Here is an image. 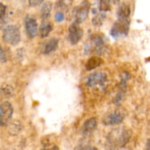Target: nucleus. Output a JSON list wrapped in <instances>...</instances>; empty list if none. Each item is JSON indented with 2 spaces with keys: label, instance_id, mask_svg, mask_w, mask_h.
I'll return each instance as SVG.
<instances>
[{
  "label": "nucleus",
  "instance_id": "obj_16",
  "mask_svg": "<svg viewBox=\"0 0 150 150\" xmlns=\"http://www.w3.org/2000/svg\"><path fill=\"white\" fill-rule=\"evenodd\" d=\"M100 10L101 11H108L111 8L110 0H100Z\"/></svg>",
  "mask_w": 150,
  "mask_h": 150
},
{
  "label": "nucleus",
  "instance_id": "obj_2",
  "mask_svg": "<svg viewBox=\"0 0 150 150\" xmlns=\"http://www.w3.org/2000/svg\"><path fill=\"white\" fill-rule=\"evenodd\" d=\"M2 39L6 43L16 45L21 41V33L18 28L15 25H9L4 29Z\"/></svg>",
  "mask_w": 150,
  "mask_h": 150
},
{
  "label": "nucleus",
  "instance_id": "obj_4",
  "mask_svg": "<svg viewBox=\"0 0 150 150\" xmlns=\"http://www.w3.org/2000/svg\"><path fill=\"white\" fill-rule=\"evenodd\" d=\"M13 114V108L9 102L0 104V126L5 127L11 121Z\"/></svg>",
  "mask_w": 150,
  "mask_h": 150
},
{
  "label": "nucleus",
  "instance_id": "obj_13",
  "mask_svg": "<svg viewBox=\"0 0 150 150\" xmlns=\"http://www.w3.org/2000/svg\"><path fill=\"white\" fill-rule=\"evenodd\" d=\"M59 41L56 38H52V39L49 40L45 44V47L43 49V53L45 54H49L53 53L57 50V47H58Z\"/></svg>",
  "mask_w": 150,
  "mask_h": 150
},
{
  "label": "nucleus",
  "instance_id": "obj_22",
  "mask_svg": "<svg viewBox=\"0 0 150 150\" xmlns=\"http://www.w3.org/2000/svg\"><path fill=\"white\" fill-rule=\"evenodd\" d=\"M64 14L61 12H58V13H56L55 15V20L57 21V22H61L64 20Z\"/></svg>",
  "mask_w": 150,
  "mask_h": 150
},
{
  "label": "nucleus",
  "instance_id": "obj_23",
  "mask_svg": "<svg viewBox=\"0 0 150 150\" xmlns=\"http://www.w3.org/2000/svg\"><path fill=\"white\" fill-rule=\"evenodd\" d=\"M84 150H98V149H96L95 147H88V148H86Z\"/></svg>",
  "mask_w": 150,
  "mask_h": 150
},
{
  "label": "nucleus",
  "instance_id": "obj_12",
  "mask_svg": "<svg viewBox=\"0 0 150 150\" xmlns=\"http://www.w3.org/2000/svg\"><path fill=\"white\" fill-rule=\"evenodd\" d=\"M118 18L120 20H129L130 15V7L128 4H122L118 10Z\"/></svg>",
  "mask_w": 150,
  "mask_h": 150
},
{
  "label": "nucleus",
  "instance_id": "obj_15",
  "mask_svg": "<svg viewBox=\"0 0 150 150\" xmlns=\"http://www.w3.org/2000/svg\"><path fill=\"white\" fill-rule=\"evenodd\" d=\"M51 9H52V3L50 1H46L44 3L41 8V18L44 20L48 18L51 15Z\"/></svg>",
  "mask_w": 150,
  "mask_h": 150
},
{
  "label": "nucleus",
  "instance_id": "obj_3",
  "mask_svg": "<svg viewBox=\"0 0 150 150\" xmlns=\"http://www.w3.org/2000/svg\"><path fill=\"white\" fill-rule=\"evenodd\" d=\"M129 26H130V20H120L119 19L113 25L110 34L114 38L126 36L128 33Z\"/></svg>",
  "mask_w": 150,
  "mask_h": 150
},
{
  "label": "nucleus",
  "instance_id": "obj_20",
  "mask_svg": "<svg viewBox=\"0 0 150 150\" xmlns=\"http://www.w3.org/2000/svg\"><path fill=\"white\" fill-rule=\"evenodd\" d=\"M44 0H29V4L31 7H37L43 2Z\"/></svg>",
  "mask_w": 150,
  "mask_h": 150
},
{
  "label": "nucleus",
  "instance_id": "obj_5",
  "mask_svg": "<svg viewBox=\"0 0 150 150\" xmlns=\"http://www.w3.org/2000/svg\"><path fill=\"white\" fill-rule=\"evenodd\" d=\"M125 114L122 111L117 110L113 112L108 113L103 119V123L105 125H119L123 121Z\"/></svg>",
  "mask_w": 150,
  "mask_h": 150
},
{
  "label": "nucleus",
  "instance_id": "obj_18",
  "mask_svg": "<svg viewBox=\"0 0 150 150\" xmlns=\"http://www.w3.org/2000/svg\"><path fill=\"white\" fill-rule=\"evenodd\" d=\"M41 150H59V147L56 145H51L49 143L44 144V146Z\"/></svg>",
  "mask_w": 150,
  "mask_h": 150
},
{
  "label": "nucleus",
  "instance_id": "obj_21",
  "mask_svg": "<svg viewBox=\"0 0 150 150\" xmlns=\"http://www.w3.org/2000/svg\"><path fill=\"white\" fill-rule=\"evenodd\" d=\"M6 13V6L2 3H0V20L3 18L5 16Z\"/></svg>",
  "mask_w": 150,
  "mask_h": 150
},
{
  "label": "nucleus",
  "instance_id": "obj_17",
  "mask_svg": "<svg viewBox=\"0 0 150 150\" xmlns=\"http://www.w3.org/2000/svg\"><path fill=\"white\" fill-rule=\"evenodd\" d=\"M104 18H105V16H104L103 13L102 14L98 15V16L97 15V16L93 18L92 22H93V23L95 25V26H100V25L102 24Z\"/></svg>",
  "mask_w": 150,
  "mask_h": 150
},
{
  "label": "nucleus",
  "instance_id": "obj_6",
  "mask_svg": "<svg viewBox=\"0 0 150 150\" xmlns=\"http://www.w3.org/2000/svg\"><path fill=\"white\" fill-rule=\"evenodd\" d=\"M89 3L87 1H83L76 9V15H75V21L76 23L79 24L84 21L88 17L89 11Z\"/></svg>",
  "mask_w": 150,
  "mask_h": 150
},
{
  "label": "nucleus",
  "instance_id": "obj_10",
  "mask_svg": "<svg viewBox=\"0 0 150 150\" xmlns=\"http://www.w3.org/2000/svg\"><path fill=\"white\" fill-rule=\"evenodd\" d=\"M97 125H98V122L95 118H91L86 120L83 126V133L86 136L90 135L96 129Z\"/></svg>",
  "mask_w": 150,
  "mask_h": 150
},
{
  "label": "nucleus",
  "instance_id": "obj_24",
  "mask_svg": "<svg viewBox=\"0 0 150 150\" xmlns=\"http://www.w3.org/2000/svg\"><path fill=\"white\" fill-rule=\"evenodd\" d=\"M146 150H149V141H148L147 144H146Z\"/></svg>",
  "mask_w": 150,
  "mask_h": 150
},
{
  "label": "nucleus",
  "instance_id": "obj_1",
  "mask_svg": "<svg viewBox=\"0 0 150 150\" xmlns=\"http://www.w3.org/2000/svg\"><path fill=\"white\" fill-rule=\"evenodd\" d=\"M130 138V133L125 129L114 130L108 135L106 142V150H118L124 146Z\"/></svg>",
  "mask_w": 150,
  "mask_h": 150
},
{
  "label": "nucleus",
  "instance_id": "obj_9",
  "mask_svg": "<svg viewBox=\"0 0 150 150\" xmlns=\"http://www.w3.org/2000/svg\"><path fill=\"white\" fill-rule=\"evenodd\" d=\"M25 28L29 38H34L38 34V23L35 18L27 16L25 19Z\"/></svg>",
  "mask_w": 150,
  "mask_h": 150
},
{
  "label": "nucleus",
  "instance_id": "obj_19",
  "mask_svg": "<svg viewBox=\"0 0 150 150\" xmlns=\"http://www.w3.org/2000/svg\"><path fill=\"white\" fill-rule=\"evenodd\" d=\"M7 61V57H6V54L4 53V51L3 50V48H1V46L0 45V62L4 63Z\"/></svg>",
  "mask_w": 150,
  "mask_h": 150
},
{
  "label": "nucleus",
  "instance_id": "obj_14",
  "mask_svg": "<svg viewBox=\"0 0 150 150\" xmlns=\"http://www.w3.org/2000/svg\"><path fill=\"white\" fill-rule=\"evenodd\" d=\"M103 63V60L101 59L100 57H92L90 59H88V61L86 63V69L87 70H92L93 69L97 68L98 67H99L101 64Z\"/></svg>",
  "mask_w": 150,
  "mask_h": 150
},
{
  "label": "nucleus",
  "instance_id": "obj_11",
  "mask_svg": "<svg viewBox=\"0 0 150 150\" xmlns=\"http://www.w3.org/2000/svg\"><path fill=\"white\" fill-rule=\"evenodd\" d=\"M53 29V24L49 21H43L39 28V35L41 38H46Z\"/></svg>",
  "mask_w": 150,
  "mask_h": 150
},
{
  "label": "nucleus",
  "instance_id": "obj_7",
  "mask_svg": "<svg viewBox=\"0 0 150 150\" xmlns=\"http://www.w3.org/2000/svg\"><path fill=\"white\" fill-rule=\"evenodd\" d=\"M83 31L77 23H73L69 28L68 39L72 45H76L81 40Z\"/></svg>",
  "mask_w": 150,
  "mask_h": 150
},
{
  "label": "nucleus",
  "instance_id": "obj_8",
  "mask_svg": "<svg viewBox=\"0 0 150 150\" xmlns=\"http://www.w3.org/2000/svg\"><path fill=\"white\" fill-rule=\"evenodd\" d=\"M106 81V75L101 72H96L89 76L87 79L86 84L89 87L99 86L103 84Z\"/></svg>",
  "mask_w": 150,
  "mask_h": 150
}]
</instances>
